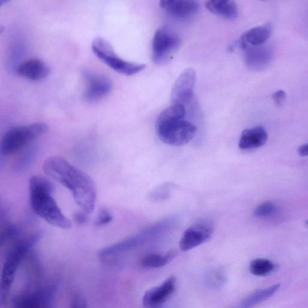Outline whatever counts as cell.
<instances>
[{
	"mask_svg": "<svg viewBox=\"0 0 308 308\" xmlns=\"http://www.w3.org/2000/svg\"><path fill=\"white\" fill-rule=\"evenodd\" d=\"M43 170L48 176L68 189L82 211L89 215L93 213L97 189L88 175L59 156L51 157L45 160Z\"/></svg>",
	"mask_w": 308,
	"mask_h": 308,
	"instance_id": "6da1fadb",
	"label": "cell"
},
{
	"mask_svg": "<svg viewBox=\"0 0 308 308\" xmlns=\"http://www.w3.org/2000/svg\"><path fill=\"white\" fill-rule=\"evenodd\" d=\"M30 205L38 217L55 227L71 228L72 223L64 215L52 197L55 188L50 181L41 176H33L29 181Z\"/></svg>",
	"mask_w": 308,
	"mask_h": 308,
	"instance_id": "7a4b0ae2",
	"label": "cell"
},
{
	"mask_svg": "<svg viewBox=\"0 0 308 308\" xmlns=\"http://www.w3.org/2000/svg\"><path fill=\"white\" fill-rule=\"evenodd\" d=\"M185 114V107L181 104H173L160 113L156 127L161 141L175 146H183L191 141L197 128L184 120Z\"/></svg>",
	"mask_w": 308,
	"mask_h": 308,
	"instance_id": "3957f363",
	"label": "cell"
},
{
	"mask_svg": "<svg viewBox=\"0 0 308 308\" xmlns=\"http://www.w3.org/2000/svg\"><path fill=\"white\" fill-rule=\"evenodd\" d=\"M42 233L38 231L23 239L17 240L10 248L3 264L0 282V297L2 304L6 302L17 270L23 260L40 241Z\"/></svg>",
	"mask_w": 308,
	"mask_h": 308,
	"instance_id": "277c9868",
	"label": "cell"
},
{
	"mask_svg": "<svg viewBox=\"0 0 308 308\" xmlns=\"http://www.w3.org/2000/svg\"><path fill=\"white\" fill-rule=\"evenodd\" d=\"M48 131V125L43 122L17 126L10 129L2 140L0 149L2 155L12 156L26 148L35 139L46 134Z\"/></svg>",
	"mask_w": 308,
	"mask_h": 308,
	"instance_id": "5b68a950",
	"label": "cell"
},
{
	"mask_svg": "<svg viewBox=\"0 0 308 308\" xmlns=\"http://www.w3.org/2000/svg\"><path fill=\"white\" fill-rule=\"evenodd\" d=\"M92 49L94 54L101 62L122 75L131 76L137 74L146 68L145 65L123 60L116 53L110 43L102 37H97L94 40Z\"/></svg>",
	"mask_w": 308,
	"mask_h": 308,
	"instance_id": "8992f818",
	"label": "cell"
},
{
	"mask_svg": "<svg viewBox=\"0 0 308 308\" xmlns=\"http://www.w3.org/2000/svg\"><path fill=\"white\" fill-rule=\"evenodd\" d=\"M181 40L176 31L168 27L157 30L152 41V59L156 64H167L180 48Z\"/></svg>",
	"mask_w": 308,
	"mask_h": 308,
	"instance_id": "52a82bcc",
	"label": "cell"
},
{
	"mask_svg": "<svg viewBox=\"0 0 308 308\" xmlns=\"http://www.w3.org/2000/svg\"><path fill=\"white\" fill-rule=\"evenodd\" d=\"M83 76L86 83L84 98L87 102L93 103L107 97L113 88L111 80L106 75L84 69Z\"/></svg>",
	"mask_w": 308,
	"mask_h": 308,
	"instance_id": "ba28073f",
	"label": "cell"
},
{
	"mask_svg": "<svg viewBox=\"0 0 308 308\" xmlns=\"http://www.w3.org/2000/svg\"><path fill=\"white\" fill-rule=\"evenodd\" d=\"M154 236L150 227L143 232L128 238L120 242L111 245L101 249L99 253L100 260L105 263L112 264L116 258L126 252L133 249L141 245L149 238Z\"/></svg>",
	"mask_w": 308,
	"mask_h": 308,
	"instance_id": "9c48e42d",
	"label": "cell"
},
{
	"mask_svg": "<svg viewBox=\"0 0 308 308\" xmlns=\"http://www.w3.org/2000/svg\"><path fill=\"white\" fill-rule=\"evenodd\" d=\"M214 232L213 224L201 220L189 227L181 237L180 247L182 251H188L208 241Z\"/></svg>",
	"mask_w": 308,
	"mask_h": 308,
	"instance_id": "30bf717a",
	"label": "cell"
},
{
	"mask_svg": "<svg viewBox=\"0 0 308 308\" xmlns=\"http://www.w3.org/2000/svg\"><path fill=\"white\" fill-rule=\"evenodd\" d=\"M197 75L194 69L188 68L181 73L174 84L171 93V101L173 104L190 103L194 99V89Z\"/></svg>",
	"mask_w": 308,
	"mask_h": 308,
	"instance_id": "8fae6325",
	"label": "cell"
},
{
	"mask_svg": "<svg viewBox=\"0 0 308 308\" xmlns=\"http://www.w3.org/2000/svg\"><path fill=\"white\" fill-rule=\"evenodd\" d=\"M176 286V279L170 276L162 284L147 291L143 297L145 308H160L172 295Z\"/></svg>",
	"mask_w": 308,
	"mask_h": 308,
	"instance_id": "7c38bea8",
	"label": "cell"
},
{
	"mask_svg": "<svg viewBox=\"0 0 308 308\" xmlns=\"http://www.w3.org/2000/svg\"><path fill=\"white\" fill-rule=\"evenodd\" d=\"M160 6L170 15L180 20L191 18L200 11L201 6L197 1L163 0Z\"/></svg>",
	"mask_w": 308,
	"mask_h": 308,
	"instance_id": "4fadbf2b",
	"label": "cell"
},
{
	"mask_svg": "<svg viewBox=\"0 0 308 308\" xmlns=\"http://www.w3.org/2000/svg\"><path fill=\"white\" fill-rule=\"evenodd\" d=\"M274 27L270 23L253 28L245 32L236 43L232 45L231 48L239 47L244 50L248 46H261L271 36Z\"/></svg>",
	"mask_w": 308,
	"mask_h": 308,
	"instance_id": "5bb4252c",
	"label": "cell"
},
{
	"mask_svg": "<svg viewBox=\"0 0 308 308\" xmlns=\"http://www.w3.org/2000/svg\"><path fill=\"white\" fill-rule=\"evenodd\" d=\"M16 72L18 75L32 81L43 80L49 75L50 68L38 59H30L17 66Z\"/></svg>",
	"mask_w": 308,
	"mask_h": 308,
	"instance_id": "9a60e30c",
	"label": "cell"
},
{
	"mask_svg": "<svg viewBox=\"0 0 308 308\" xmlns=\"http://www.w3.org/2000/svg\"><path fill=\"white\" fill-rule=\"evenodd\" d=\"M51 290L24 294L14 299L13 308H47Z\"/></svg>",
	"mask_w": 308,
	"mask_h": 308,
	"instance_id": "2e32d148",
	"label": "cell"
},
{
	"mask_svg": "<svg viewBox=\"0 0 308 308\" xmlns=\"http://www.w3.org/2000/svg\"><path fill=\"white\" fill-rule=\"evenodd\" d=\"M268 140V134L265 129L257 126L244 129L239 140V148L243 150L260 148L265 144Z\"/></svg>",
	"mask_w": 308,
	"mask_h": 308,
	"instance_id": "e0dca14e",
	"label": "cell"
},
{
	"mask_svg": "<svg viewBox=\"0 0 308 308\" xmlns=\"http://www.w3.org/2000/svg\"><path fill=\"white\" fill-rule=\"evenodd\" d=\"M205 6L209 12L227 20H236L239 16L236 3L230 0H212L206 2Z\"/></svg>",
	"mask_w": 308,
	"mask_h": 308,
	"instance_id": "ac0fdd59",
	"label": "cell"
},
{
	"mask_svg": "<svg viewBox=\"0 0 308 308\" xmlns=\"http://www.w3.org/2000/svg\"><path fill=\"white\" fill-rule=\"evenodd\" d=\"M244 51L245 61L248 68L258 70L265 65L267 61V52L264 48L248 46Z\"/></svg>",
	"mask_w": 308,
	"mask_h": 308,
	"instance_id": "d6986e66",
	"label": "cell"
},
{
	"mask_svg": "<svg viewBox=\"0 0 308 308\" xmlns=\"http://www.w3.org/2000/svg\"><path fill=\"white\" fill-rule=\"evenodd\" d=\"M176 251L171 250L164 255L149 254L146 255L141 260L143 267L148 268H156L163 267L176 257Z\"/></svg>",
	"mask_w": 308,
	"mask_h": 308,
	"instance_id": "ffe728a7",
	"label": "cell"
},
{
	"mask_svg": "<svg viewBox=\"0 0 308 308\" xmlns=\"http://www.w3.org/2000/svg\"><path fill=\"white\" fill-rule=\"evenodd\" d=\"M279 287V285H275L268 288L261 290L253 294V295L248 297L246 300H244L241 303L240 308H251L256 305L259 303L271 297L277 291Z\"/></svg>",
	"mask_w": 308,
	"mask_h": 308,
	"instance_id": "44dd1931",
	"label": "cell"
},
{
	"mask_svg": "<svg viewBox=\"0 0 308 308\" xmlns=\"http://www.w3.org/2000/svg\"><path fill=\"white\" fill-rule=\"evenodd\" d=\"M25 149L14 164V170L16 171H22L27 169L36 156L37 149L34 145L31 144Z\"/></svg>",
	"mask_w": 308,
	"mask_h": 308,
	"instance_id": "7402d4cb",
	"label": "cell"
},
{
	"mask_svg": "<svg viewBox=\"0 0 308 308\" xmlns=\"http://www.w3.org/2000/svg\"><path fill=\"white\" fill-rule=\"evenodd\" d=\"M250 271L254 275L264 276L274 271L275 265L271 261L264 258H257L250 264Z\"/></svg>",
	"mask_w": 308,
	"mask_h": 308,
	"instance_id": "603a6c76",
	"label": "cell"
},
{
	"mask_svg": "<svg viewBox=\"0 0 308 308\" xmlns=\"http://www.w3.org/2000/svg\"><path fill=\"white\" fill-rule=\"evenodd\" d=\"M20 235V230L15 224L6 222L2 227L1 234H0V243L4 244L11 241H16L18 240Z\"/></svg>",
	"mask_w": 308,
	"mask_h": 308,
	"instance_id": "cb8c5ba5",
	"label": "cell"
},
{
	"mask_svg": "<svg viewBox=\"0 0 308 308\" xmlns=\"http://www.w3.org/2000/svg\"><path fill=\"white\" fill-rule=\"evenodd\" d=\"M206 283L213 288H218L225 283L226 277L223 272L219 269L212 270L208 272L205 278Z\"/></svg>",
	"mask_w": 308,
	"mask_h": 308,
	"instance_id": "d4e9b609",
	"label": "cell"
},
{
	"mask_svg": "<svg viewBox=\"0 0 308 308\" xmlns=\"http://www.w3.org/2000/svg\"><path fill=\"white\" fill-rule=\"evenodd\" d=\"M276 210V206L272 202H265L258 205L255 209L254 215L256 218H264L274 214Z\"/></svg>",
	"mask_w": 308,
	"mask_h": 308,
	"instance_id": "484cf974",
	"label": "cell"
},
{
	"mask_svg": "<svg viewBox=\"0 0 308 308\" xmlns=\"http://www.w3.org/2000/svg\"><path fill=\"white\" fill-rule=\"evenodd\" d=\"M113 220L110 212L107 208H102L100 210L95 220V226L97 227L103 226L110 223Z\"/></svg>",
	"mask_w": 308,
	"mask_h": 308,
	"instance_id": "4316f807",
	"label": "cell"
},
{
	"mask_svg": "<svg viewBox=\"0 0 308 308\" xmlns=\"http://www.w3.org/2000/svg\"><path fill=\"white\" fill-rule=\"evenodd\" d=\"M286 94L285 91L278 90L273 94L272 98L277 106H281L286 99Z\"/></svg>",
	"mask_w": 308,
	"mask_h": 308,
	"instance_id": "83f0119b",
	"label": "cell"
},
{
	"mask_svg": "<svg viewBox=\"0 0 308 308\" xmlns=\"http://www.w3.org/2000/svg\"><path fill=\"white\" fill-rule=\"evenodd\" d=\"M71 308H87L86 299L82 296H76L73 299Z\"/></svg>",
	"mask_w": 308,
	"mask_h": 308,
	"instance_id": "f1b7e54d",
	"label": "cell"
},
{
	"mask_svg": "<svg viewBox=\"0 0 308 308\" xmlns=\"http://www.w3.org/2000/svg\"><path fill=\"white\" fill-rule=\"evenodd\" d=\"M89 215L87 213L81 211L76 212L73 216V218H74L76 223L82 225V224H85L88 222Z\"/></svg>",
	"mask_w": 308,
	"mask_h": 308,
	"instance_id": "f546056e",
	"label": "cell"
},
{
	"mask_svg": "<svg viewBox=\"0 0 308 308\" xmlns=\"http://www.w3.org/2000/svg\"><path fill=\"white\" fill-rule=\"evenodd\" d=\"M169 189L166 187H162V189H159V191H157V192H155V194H154L153 196L160 199L167 198V196H169Z\"/></svg>",
	"mask_w": 308,
	"mask_h": 308,
	"instance_id": "4dcf8cb0",
	"label": "cell"
},
{
	"mask_svg": "<svg viewBox=\"0 0 308 308\" xmlns=\"http://www.w3.org/2000/svg\"><path fill=\"white\" fill-rule=\"evenodd\" d=\"M297 152L300 156H308V143L299 146L298 149H297Z\"/></svg>",
	"mask_w": 308,
	"mask_h": 308,
	"instance_id": "1f68e13d",
	"label": "cell"
},
{
	"mask_svg": "<svg viewBox=\"0 0 308 308\" xmlns=\"http://www.w3.org/2000/svg\"><path fill=\"white\" fill-rule=\"evenodd\" d=\"M306 225L308 226V220H307V221L306 222Z\"/></svg>",
	"mask_w": 308,
	"mask_h": 308,
	"instance_id": "d6a6232c",
	"label": "cell"
}]
</instances>
